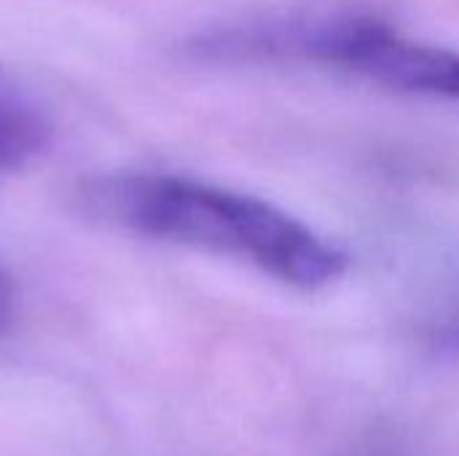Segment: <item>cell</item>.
I'll return each instance as SVG.
<instances>
[{
	"instance_id": "obj_4",
	"label": "cell",
	"mask_w": 459,
	"mask_h": 456,
	"mask_svg": "<svg viewBox=\"0 0 459 456\" xmlns=\"http://www.w3.org/2000/svg\"><path fill=\"white\" fill-rule=\"evenodd\" d=\"M13 309H16L13 282H11L8 271L0 266V333L11 325V320H13Z\"/></svg>"
},
{
	"instance_id": "obj_3",
	"label": "cell",
	"mask_w": 459,
	"mask_h": 456,
	"mask_svg": "<svg viewBox=\"0 0 459 456\" xmlns=\"http://www.w3.org/2000/svg\"><path fill=\"white\" fill-rule=\"evenodd\" d=\"M56 137L51 105L19 73L0 65V180L30 169Z\"/></svg>"
},
{
	"instance_id": "obj_2",
	"label": "cell",
	"mask_w": 459,
	"mask_h": 456,
	"mask_svg": "<svg viewBox=\"0 0 459 456\" xmlns=\"http://www.w3.org/2000/svg\"><path fill=\"white\" fill-rule=\"evenodd\" d=\"M186 51L215 65H288L459 105V51L417 40L352 3H296L196 32Z\"/></svg>"
},
{
	"instance_id": "obj_5",
	"label": "cell",
	"mask_w": 459,
	"mask_h": 456,
	"mask_svg": "<svg viewBox=\"0 0 459 456\" xmlns=\"http://www.w3.org/2000/svg\"><path fill=\"white\" fill-rule=\"evenodd\" d=\"M436 344H438V349L441 352H446V355H452V357H457L459 360V309L438 328V333H436Z\"/></svg>"
},
{
	"instance_id": "obj_1",
	"label": "cell",
	"mask_w": 459,
	"mask_h": 456,
	"mask_svg": "<svg viewBox=\"0 0 459 456\" xmlns=\"http://www.w3.org/2000/svg\"><path fill=\"white\" fill-rule=\"evenodd\" d=\"M81 202L89 215L129 234L221 255L299 290L328 288L350 266L342 247L272 202L186 175L94 177Z\"/></svg>"
}]
</instances>
